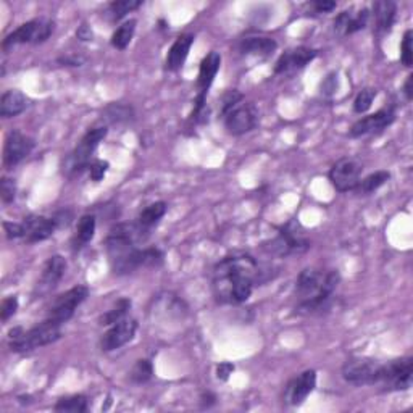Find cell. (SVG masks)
I'll use <instances>...</instances> for the list:
<instances>
[{
  "instance_id": "6da1fadb",
  "label": "cell",
  "mask_w": 413,
  "mask_h": 413,
  "mask_svg": "<svg viewBox=\"0 0 413 413\" xmlns=\"http://www.w3.org/2000/svg\"><path fill=\"white\" fill-rule=\"evenodd\" d=\"M260 281V268L254 257L237 254L225 257L213 268V292L221 303H244Z\"/></svg>"
},
{
  "instance_id": "7a4b0ae2",
  "label": "cell",
  "mask_w": 413,
  "mask_h": 413,
  "mask_svg": "<svg viewBox=\"0 0 413 413\" xmlns=\"http://www.w3.org/2000/svg\"><path fill=\"white\" fill-rule=\"evenodd\" d=\"M340 281L338 271H323L307 268L296 281L297 312L302 315L323 313L331 306L336 287Z\"/></svg>"
},
{
  "instance_id": "3957f363",
  "label": "cell",
  "mask_w": 413,
  "mask_h": 413,
  "mask_svg": "<svg viewBox=\"0 0 413 413\" xmlns=\"http://www.w3.org/2000/svg\"><path fill=\"white\" fill-rule=\"evenodd\" d=\"M107 258L115 275H129L146 266V249H139L136 242L117 231H110L105 239Z\"/></svg>"
},
{
  "instance_id": "277c9868",
  "label": "cell",
  "mask_w": 413,
  "mask_h": 413,
  "mask_svg": "<svg viewBox=\"0 0 413 413\" xmlns=\"http://www.w3.org/2000/svg\"><path fill=\"white\" fill-rule=\"evenodd\" d=\"M60 336L61 323L45 318L43 323L28 329V331H24L23 328H13L10 331V349L12 352L26 354L55 343L57 339H60Z\"/></svg>"
},
{
  "instance_id": "5b68a950",
  "label": "cell",
  "mask_w": 413,
  "mask_h": 413,
  "mask_svg": "<svg viewBox=\"0 0 413 413\" xmlns=\"http://www.w3.org/2000/svg\"><path fill=\"white\" fill-rule=\"evenodd\" d=\"M308 239L303 236V232L299 230V226L296 223H287L281 226L275 239L263 244V249L276 257L302 254V252L308 250Z\"/></svg>"
},
{
  "instance_id": "8992f818",
  "label": "cell",
  "mask_w": 413,
  "mask_h": 413,
  "mask_svg": "<svg viewBox=\"0 0 413 413\" xmlns=\"http://www.w3.org/2000/svg\"><path fill=\"white\" fill-rule=\"evenodd\" d=\"M55 24L52 20L47 18H36L31 22L24 23L10 33L7 38L3 39L2 47L3 50L12 49L13 45L18 44H40L45 43L50 38V34L54 33Z\"/></svg>"
},
{
  "instance_id": "52a82bcc",
  "label": "cell",
  "mask_w": 413,
  "mask_h": 413,
  "mask_svg": "<svg viewBox=\"0 0 413 413\" xmlns=\"http://www.w3.org/2000/svg\"><path fill=\"white\" fill-rule=\"evenodd\" d=\"M383 363L373 359H350L343 366V378L352 386H378Z\"/></svg>"
},
{
  "instance_id": "ba28073f",
  "label": "cell",
  "mask_w": 413,
  "mask_h": 413,
  "mask_svg": "<svg viewBox=\"0 0 413 413\" xmlns=\"http://www.w3.org/2000/svg\"><path fill=\"white\" fill-rule=\"evenodd\" d=\"M413 380V359L404 357L383 365L378 386L384 392L410 389Z\"/></svg>"
},
{
  "instance_id": "9c48e42d",
  "label": "cell",
  "mask_w": 413,
  "mask_h": 413,
  "mask_svg": "<svg viewBox=\"0 0 413 413\" xmlns=\"http://www.w3.org/2000/svg\"><path fill=\"white\" fill-rule=\"evenodd\" d=\"M107 133V126H96L84 134V137L81 139V142L77 144V147L68 160V170L71 173L81 174L86 168L91 167L92 155L99 147V144L105 139Z\"/></svg>"
},
{
  "instance_id": "30bf717a",
  "label": "cell",
  "mask_w": 413,
  "mask_h": 413,
  "mask_svg": "<svg viewBox=\"0 0 413 413\" xmlns=\"http://www.w3.org/2000/svg\"><path fill=\"white\" fill-rule=\"evenodd\" d=\"M223 115L226 131L232 136H242V134L250 133L258 125V108L250 102H239L230 110H226Z\"/></svg>"
},
{
  "instance_id": "8fae6325",
  "label": "cell",
  "mask_w": 413,
  "mask_h": 413,
  "mask_svg": "<svg viewBox=\"0 0 413 413\" xmlns=\"http://www.w3.org/2000/svg\"><path fill=\"white\" fill-rule=\"evenodd\" d=\"M87 296H89V289L86 286H75L68 289V291L60 294L59 297H55L54 301H52L47 318L54 320V322H59L61 324L66 323L71 317H73L76 308L86 301Z\"/></svg>"
},
{
  "instance_id": "7c38bea8",
  "label": "cell",
  "mask_w": 413,
  "mask_h": 413,
  "mask_svg": "<svg viewBox=\"0 0 413 413\" xmlns=\"http://www.w3.org/2000/svg\"><path fill=\"white\" fill-rule=\"evenodd\" d=\"M363 167L357 158L344 157L336 162L329 170V181L339 193H349L355 190L359 183Z\"/></svg>"
},
{
  "instance_id": "4fadbf2b",
  "label": "cell",
  "mask_w": 413,
  "mask_h": 413,
  "mask_svg": "<svg viewBox=\"0 0 413 413\" xmlns=\"http://www.w3.org/2000/svg\"><path fill=\"white\" fill-rule=\"evenodd\" d=\"M34 141L22 131H10L3 146V165L13 168L33 152Z\"/></svg>"
},
{
  "instance_id": "5bb4252c",
  "label": "cell",
  "mask_w": 413,
  "mask_h": 413,
  "mask_svg": "<svg viewBox=\"0 0 413 413\" xmlns=\"http://www.w3.org/2000/svg\"><path fill=\"white\" fill-rule=\"evenodd\" d=\"M136 331H137L136 320H131V318L120 320V322L112 324L110 329L103 334V338L100 340L102 350H105V352H113V350L121 349L123 345L131 343L134 336H136Z\"/></svg>"
},
{
  "instance_id": "9a60e30c",
  "label": "cell",
  "mask_w": 413,
  "mask_h": 413,
  "mask_svg": "<svg viewBox=\"0 0 413 413\" xmlns=\"http://www.w3.org/2000/svg\"><path fill=\"white\" fill-rule=\"evenodd\" d=\"M317 55H318L317 50L308 49V47H297V49L286 50L276 61L275 73L276 75L296 73V71L306 68L310 61L315 60V57Z\"/></svg>"
},
{
  "instance_id": "2e32d148",
  "label": "cell",
  "mask_w": 413,
  "mask_h": 413,
  "mask_svg": "<svg viewBox=\"0 0 413 413\" xmlns=\"http://www.w3.org/2000/svg\"><path fill=\"white\" fill-rule=\"evenodd\" d=\"M396 120V113L392 108H383V110L373 113V115L360 118L359 121H355L352 128H350V136L352 137H361L366 134H373L383 131L384 128L392 125Z\"/></svg>"
},
{
  "instance_id": "e0dca14e",
  "label": "cell",
  "mask_w": 413,
  "mask_h": 413,
  "mask_svg": "<svg viewBox=\"0 0 413 413\" xmlns=\"http://www.w3.org/2000/svg\"><path fill=\"white\" fill-rule=\"evenodd\" d=\"M315 387H317V373L313 370H307L287 384L284 399L291 405H301L315 391Z\"/></svg>"
},
{
  "instance_id": "ac0fdd59",
  "label": "cell",
  "mask_w": 413,
  "mask_h": 413,
  "mask_svg": "<svg viewBox=\"0 0 413 413\" xmlns=\"http://www.w3.org/2000/svg\"><path fill=\"white\" fill-rule=\"evenodd\" d=\"M66 273V260L61 255H54L50 257L47 262H45L43 275H40V280L38 283V287H36V292L39 296H45L50 291L59 286L61 278L65 276Z\"/></svg>"
},
{
  "instance_id": "d6986e66",
  "label": "cell",
  "mask_w": 413,
  "mask_h": 413,
  "mask_svg": "<svg viewBox=\"0 0 413 413\" xmlns=\"http://www.w3.org/2000/svg\"><path fill=\"white\" fill-rule=\"evenodd\" d=\"M24 226V239L29 244L34 242H43L54 234L57 230V223L54 218H45V216L31 215L23 220Z\"/></svg>"
},
{
  "instance_id": "ffe728a7",
  "label": "cell",
  "mask_w": 413,
  "mask_h": 413,
  "mask_svg": "<svg viewBox=\"0 0 413 413\" xmlns=\"http://www.w3.org/2000/svg\"><path fill=\"white\" fill-rule=\"evenodd\" d=\"M194 39L195 38L193 34H183L174 40L167 55V70L178 71L184 65V61L189 55V50L194 44Z\"/></svg>"
},
{
  "instance_id": "44dd1931",
  "label": "cell",
  "mask_w": 413,
  "mask_h": 413,
  "mask_svg": "<svg viewBox=\"0 0 413 413\" xmlns=\"http://www.w3.org/2000/svg\"><path fill=\"white\" fill-rule=\"evenodd\" d=\"M220 66H221V55L218 52H210V54L202 60V63H200L199 77H197L199 92H202V94H206V92H209L210 86L213 84L216 73L220 71Z\"/></svg>"
},
{
  "instance_id": "7402d4cb",
  "label": "cell",
  "mask_w": 413,
  "mask_h": 413,
  "mask_svg": "<svg viewBox=\"0 0 413 413\" xmlns=\"http://www.w3.org/2000/svg\"><path fill=\"white\" fill-rule=\"evenodd\" d=\"M31 100L20 91H7L0 99V115L3 118H15L29 107Z\"/></svg>"
},
{
  "instance_id": "603a6c76",
  "label": "cell",
  "mask_w": 413,
  "mask_h": 413,
  "mask_svg": "<svg viewBox=\"0 0 413 413\" xmlns=\"http://www.w3.org/2000/svg\"><path fill=\"white\" fill-rule=\"evenodd\" d=\"M396 13H397V5L391 0H380L373 5V15L376 22V29L380 33H386L392 28V24L396 22Z\"/></svg>"
},
{
  "instance_id": "cb8c5ba5",
  "label": "cell",
  "mask_w": 413,
  "mask_h": 413,
  "mask_svg": "<svg viewBox=\"0 0 413 413\" xmlns=\"http://www.w3.org/2000/svg\"><path fill=\"white\" fill-rule=\"evenodd\" d=\"M276 47V40L271 38H246L239 45L242 54L255 57H270Z\"/></svg>"
},
{
  "instance_id": "d4e9b609",
  "label": "cell",
  "mask_w": 413,
  "mask_h": 413,
  "mask_svg": "<svg viewBox=\"0 0 413 413\" xmlns=\"http://www.w3.org/2000/svg\"><path fill=\"white\" fill-rule=\"evenodd\" d=\"M96 216L94 215H82L80 221H77V228H76V236H75V242L76 247H82L86 246L87 242L92 241V237L96 234Z\"/></svg>"
},
{
  "instance_id": "484cf974",
  "label": "cell",
  "mask_w": 413,
  "mask_h": 413,
  "mask_svg": "<svg viewBox=\"0 0 413 413\" xmlns=\"http://www.w3.org/2000/svg\"><path fill=\"white\" fill-rule=\"evenodd\" d=\"M167 213V204L165 202H155L146 206L137 216V223L144 226L146 230H151L152 226L158 223L163 218V215Z\"/></svg>"
},
{
  "instance_id": "4316f807",
  "label": "cell",
  "mask_w": 413,
  "mask_h": 413,
  "mask_svg": "<svg viewBox=\"0 0 413 413\" xmlns=\"http://www.w3.org/2000/svg\"><path fill=\"white\" fill-rule=\"evenodd\" d=\"M134 33H136V20H129L112 34V45L118 50H125L131 44Z\"/></svg>"
},
{
  "instance_id": "83f0119b",
  "label": "cell",
  "mask_w": 413,
  "mask_h": 413,
  "mask_svg": "<svg viewBox=\"0 0 413 413\" xmlns=\"http://www.w3.org/2000/svg\"><path fill=\"white\" fill-rule=\"evenodd\" d=\"M391 174L387 172H376V173H371L370 177H366L365 179H360V183L357 188H355V193L359 194H371L375 193V190H378L381 186H384L387 181H389Z\"/></svg>"
},
{
  "instance_id": "f1b7e54d",
  "label": "cell",
  "mask_w": 413,
  "mask_h": 413,
  "mask_svg": "<svg viewBox=\"0 0 413 413\" xmlns=\"http://www.w3.org/2000/svg\"><path fill=\"white\" fill-rule=\"evenodd\" d=\"M142 5L141 0H118V2H112L108 5L107 17L112 22H120L121 18H125L129 12L139 8Z\"/></svg>"
},
{
  "instance_id": "f546056e",
  "label": "cell",
  "mask_w": 413,
  "mask_h": 413,
  "mask_svg": "<svg viewBox=\"0 0 413 413\" xmlns=\"http://www.w3.org/2000/svg\"><path fill=\"white\" fill-rule=\"evenodd\" d=\"M54 409L57 412H70V413H84L87 412V397L86 396H70L63 397L57 402Z\"/></svg>"
},
{
  "instance_id": "4dcf8cb0",
  "label": "cell",
  "mask_w": 413,
  "mask_h": 413,
  "mask_svg": "<svg viewBox=\"0 0 413 413\" xmlns=\"http://www.w3.org/2000/svg\"><path fill=\"white\" fill-rule=\"evenodd\" d=\"M131 308V301L129 299H120L115 303V307L108 310L107 313H103L100 317V324H105V326H112V324H115L117 322H120V320L125 318V315L128 313V310Z\"/></svg>"
},
{
  "instance_id": "1f68e13d",
  "label": "cell",
  "mask_w": 413,
  "mask_h": 413,
  "mask_svg": "<svg viewBox=\"0 0 413 413\" xmlns=\"http://www.w3.org/2000/svg\"><path fill=\"white\" fill-rule=\"evenodd\" d=\"M103 118L110 123H121L133 118V108L125 103H110L103 112Z\"/></svg>"
},
{
  "instance_id": "d6a6232c",
  "label": "cell",
  "mask_w": 413,
  "mask_h": 413,
  "mask_svg": "<svg viewBox=\"0 0 413 413\" xmlns=\"http://www.w3.org/2000/svg\"><path fill=\"white\" fill-rule=\"evenodd\" d=\"M153 376V366L149 360H137L131 370V381L136 384H144Z\"/></svg>"
},
{
  "instance_id": "836d02e7",
  "label": "cell",
  "mask_w": 413,
  "mask_h": 413,
  "mask_svg": "<svg viewBox=\"0 0 413 413\" xmlns=\"http://www.w3.org/2000/svg\"><path fill=\"white\" fill-rule=\"evenodd\" d=\"M376 94H378V91L370 89V87H368V89L360 91L357 94V97H355V100H354V112L360 113V115H361V113L368 112L371 103H373V100H375Z\"/></svg>"
},
{
  "instance_id": "e575fe53",
  "label": "cell",
  "mask_w": 413,
  "mask_h": 413,
  "mask_svg": "<svg viewBox=\"0 0 413 413\" xmlns=\"http://www.w3.org/2000/svg\"><path fill=\"white\" fill-rule=\"evenodd\" d=\"M412 40H413V33L410 29L405 31L404 40H402V44H400V60H402V65H405L407 68H410L412 63H413Z\"/></svg>"
},
{
  "instance_id": "d590c367",
  "label": "cell",
  "mask_w": 413,
  "mask_h": 413,
  "mask_svg": "<svg viewBox=\"0 0 413 413\" xmlns=\"http://www.w3.org/2000/svg\"><path fill=\"white\" fill-rule=\"evenodd\" d=\"M368 22H370V10L361 8L360 12L352 13V18H350V24L347 29V36L357 33L360 29H365Z\"/></svg>"
},
{
  "instance_id": "8d00e7d4",
  "label": "cell",
  "mask_w": 413,
  "mask_h": 413,
  "mask_svg": "<svg viewBox=\"0 0 413 413\" xmlns=\"http://www.w3.org/2000/svg\"><path fill=\"white\" fill-rule=\"evenodd\" d=\"M0 197H2L3 204L13 202L15 197H17V184H15L13 179L2 178V181H0Z\"/></svg>"
},
{
  "instance_id": "74e56055",
  "label": "cell",
  "mask_w": 413,
  "mask_h": 413,
  "mask_svg": "<svg viewBox=\"0 0 413 413\" xmlns=\"http://www.w3.org/2000/svg\"><path fill=\"white\" fill-rule=\"evenodd\" d=\"M18 310V299L12 296V297H7L2 301V307H0V318H2V322H7L10 317H13L15 313H17Z\"/></svg>"
},
{
  "instance_id": "f35d334b",
  "label": "cell",
  "mask_w": 413,
  "mask_h": 413,
  "mask_svg": "<svg viewBox=\"0 0 413 413\" xmlns=\"http://www.w3.org/2000/svg\"><path fill=\"white\" fill-rule=\"evenodd\" d=\"M352 13L350 10H345V12L339 13L334 20V31L340 36H347V29L350 24V18H352Z\"/></svg>"
},
{
  "instance_id": "ab89813d",
  "label": "cell",
  "mask_w": 413,
  "mask_h": 413,
  "mask_svg": "<svg viewBox=\"0 0 413 413\" xmlns=\"http://www.w3.org/2000/svg\"><path fill=\"white\" fill-rule=\"evenodd\" d=\"M108 167H110V165H108V162H105V160H96V162H92L89 167L91 179L92 181L103 179V177H105L108 172Z\"/></svg>"
},
{
  "instance_id": "60d3db41",
  "label": "cell",
  "mask_w": 413,
  "mask_h": 413,
  "mask_svg": "<svg viewBox=\"0 0 413 413\" xmlns=\"http://www.w3.org/2000/svg\"><path fill=\"white\" fill-rule=\"evenodd\" d=\"M3 231L8 239H20L24 237L23 223H12V221H3Z\"/></svg>"
},
{
  "instance_id": "b9f144b4",
  "label": "cell",
  "mask_w": 413,
  "mask_h": 413,
  "mask_svg": "<svg viewBox=\"0 0 413 413\" xmlns=\"http://www.w3.org/2000/svg\"><path fill=\"white\" fill-rule=\"evenodd\" d=\"M232 371H234V365L230 363V361H223V363L216 366V378L220 381H228Z\"/></svg>"
},
{
  "instance_id": "7bdbcfd3",
  "label": "cell",
  "mask_w": 413,
  "mask_h": 413,
  "mask_svg": "<svg viewBox=\"0 0 413 413\" xmlns=\"http://www.w3.org/2000/svg\"><path fill=\"white\" fill-rule=\"evenodd\" d=\"M312 7L317 13H329L336 8V2H329V0H318V2L312 3Z\"/></svg>"
},
{
  "instance_id": "ee69618b",
  "label": "cell",
  "mask_w": 413,
  "mask_h": 413,
  "mask_svg": "<svg viewBox=\"0 0 413 413\" xmlns=\"http://www.w3.org/2000/svg\"><path fill=\"white\" fill-rule=\"evenodd\" d=\"M76 38L82 40V43H87V40H92V38H94V33H92L91 26L82 23L80 28L76 29Z\"/></svg>"
},
{
  "instance_id": "f6af8a7d",
  "label": "cell",
  "mask_w": 413,
  "mask_h": 413,
  "mask_svg": "<svg viewBox=\"0 0 413 413\" xmlns=\"http://www.w3.org/2000/svg\"><path fill=\"white\" fill-rule=\"evenodd\" d=\"M336 75H329L323 82V92L324 94H334L336 89H338V80H336Z\"/></svg>"
},
{
  "instance_id": "bcb514c9",
  "label": "cell",
  "mask_w": 413,
  "mask_h": 413,
  "mask_svg": "<svg viewBox=\"0 0 413 413\" xmlns=\"http://www.w3.org/2000/svg\"><path fill=\"white\" fill-rule=\"evenodd\" d=\"M215 402H216V396L211 394V392H204V394L200 396V404H202L204 409L205 407L209 409V407L215 405Z\"/></svg>"
},
{
  "instance_id": "7dc6e473",
  "label": "cell",
  "mask_w": 413,
  "mask_h": 413,
  "mask_svg": "<svg viewBox=\"0 0 413 413\" xmlns=\"http://www.w3.org/2000/svg\"><path fill=\"white\" fill-rule=\"evenodd\" d=\"M412 82H413V76L409 75V76H407V81H405V84H404V94H405V97H407V100H412V99H413Z\"/></svg>"
}]
</instances>
